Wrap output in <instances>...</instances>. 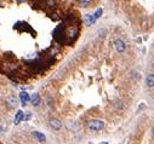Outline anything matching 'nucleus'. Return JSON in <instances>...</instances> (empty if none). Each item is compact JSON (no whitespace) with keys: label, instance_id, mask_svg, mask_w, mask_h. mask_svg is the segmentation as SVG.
Instances as JSON below:
<instances>
[{"label":"nucleus","instance_id":"423d86ee","mask_svg":"<svg viewBox=\"0 0 154 144\" xmlns=\"http://www.w3.org/2000/svg\"><path fill=\"white\" fill-rule=\"evenodd\" d=\"M30 102H32V104L34 105V107H38L40 104V102H41V99H40V96L38 93H34L30 97Z\"/></svg>","mask_w":154,"mask_h":144},{"label":"nucleus","instance_id":"0eeeda50","mask_svg":"<svg viewBox=\"0 0 154 144\" xmlns=\"http://www.w3.org/2000/svg\"><path fill=\"white\" fill-rule=\"evenodd\" d=\"M24 119V113L22 110H17V114L15 116V123L18 125V123H21V121Z\"/></svg>","mask_w":154,"mask_h":144},{"label":"nucleus","instance_id":"f03ea898","mask_svg":"<svg viewBox=\"0 0 154 144\" xmlns=\"http://www.w3.org/2000/svg\"><path fill=\"white\" fill-rule=\"evenodd\" d=\"M114 46H115V49L119 53H123L125 51V43L122 40V39H117L114 41Z\"/></svg>","mask_w":154,"mask_h":144},{"label":"nucleus","instance_id":"f257e3e1","mask_svg":"<svg viewBox=\"0 0 154 144\" xmlns=\"http://www.w3.org/2000/svg\"><path fill=\"white\" fill-rule=\"evenodd\" d=\"M88 126L90 130H92V131H101V130L104 128V122L102 120L93 119V120H90L88 122Z\"/></svg>","mask_w":154,"mask_h":144},{"label":"nucleus","instance_id":"1a4fd4ad","mask_svg":"<svg viewBox=\"0 0 154 144\" xmlns=\"http://www.w3.org/2000/svg\"><path fill=\"white\" fill-rule=\"evenodd\" d=\"M146 84H147V86H149V87L154 86V74H151V75H148V76L146 78Z\"/></svg>","mask_w":154,"mask_h":144},{"label":"nucleus","instance_id":"7ed1b4c3","mask_svg":"<svg viewBox=\"0 0 154 144\" xmlns=\"http://www.w3.org/2000/svg\"><path fill=\"white\" fill-rule=\"evenodd\" d=\"M49 122H50V126H51L53 130H59V128L62 127V122L59 121L58 119H56V118H51Z\"/></svg>","mask_w":154,"mask_h":144},{"label":"nucleus","instance_id":"39448f33","mask_svg":"<svg viewBox=\"0 0 154 144\" xmlns=\"http://www.w3.org/2000/svg\"><path fill=\"white\" fill-rule=\"evenodd\" d=\"M19 99H21V102H22V105H26L27 102L30 101V97L26 91H22L21 93H19Z\"/></svg>","mask_w":154,"mask_h":144},{"label":"nucleus","instance_id":"ddd939ff","mask_svg":"<svg viewBox=\"0 0 154 144\" xmlns=\"http://www.w3.org/2000/svg\"><path fill=\"white\" fill-rule=\"evenodd\" d=\"M46 4H48L49 6H51V8H52V6H55V5H56V1H55V0H46Z\"/></svg>","mask_w":154,"mask_h":144},{"label":"nucleus","instance_id":"f8f14e48","mask_svg":"<svg viewBox=\"0 0 154 144\" xmlns=\"http://www.w3.org/2000/svg\"><path fill=\"white\" fill-rule=\"evenodd\" d=\"M79 1H80V4H81L83 6H88L91 0H79Z\"/></svg>","mask_w":154,"mask_h":144},{"label":"nucleus","instance_id":"dca6fc26","mask_svg":"<svg viewBox=\"0 0 154 144\" xmlns=\"http://www.w3.org/2000/svg\"><path fill=\"white\" fill-rule=\"evenodd\" d=\"M153 136H154V128H153Z\"/></svg>","mask_w":154,"mask_h":144},{"label":"nucleus","instance_id":"4468645a","mask_svg":"<svg viewBox=\"0 0 154 144\" xmlns=\"http://www.w3.org/2000/svg\"><path fill=\"white\" fill-rule=\"evenodd\" d=\"M16 1H17V4H22V3L27 1V0H16Z\"/></svg>","mask_w":154,"mask_h":144},{"label":"nucleus","instance_id":"2eb2a0df","mask_svg":"<svg viewBox=\"0 0 154 144\" xmlns=\"http://www.w3.org/2000/svg\"><path fill=\"white\" fill-rule=\"evenodd\" d=\"M1 131H3V127H1V126H0V132H1Z\"/></svg>","mask_w":154,"mask_h":144},{"label":"nucleus","instance_id":"9b49d317","mask_svg":"<svg viewBox=\"0 0 154 144\" xmlns=\"http://www.w3.org/2000/svg\"><path fill=\"white\" fill-rule=\"evenodd\" d=\"M102 12H103V10H102V9H97V10H96V12L92 15V16H93V18H95V19L99 18V17H101V15H102Z\"/></svg>","mask_w":154,"mask_h":144},{"label":"nucleus","instance_id":"20e7f679","mask_svg":"<svg viewBox=\"0 0 154 144\" xmlns=\"http://www.w3.org/2000/svg\"><path fill=\"white\" fill-rule=\"evenodd\" d=\"M6 103H8V105L10 108H16L17 107V98L13 97V96H9V97L6 98Z\"/></svg>","mask_w":154,"mask_h":144},{"label":"nucleus","instance_id":"6e6552de","mask_svg":"<svg viewBox=\"0 0 154 144\" xmlns=\"http://www.w3.org/2000/svg\"><path fill=\"white\" fill-rule=\"evenodd\" d=\"M33 136L35 137V138L40 142V143H44L45 141H46V137H45V134H43L41 132H38V131H35V132H33Z\"/></svg>","mask_w":154,"mask_h":144},{"label":"nucleus","instance_id":"9d476101","mask_svg":"<svg viewBox=\"0 0 154 144\" xmlns=\"http://www.w3.org/2000/svg\"><path fill=\"white\" fill-rule=\"evenodd\" d=\"M95 22H96V19L93 18L92 15H85V23L88 24V25H91V24H93Z\"/></svg>","mask_w":154,"mask_h":144}]
</instances>
